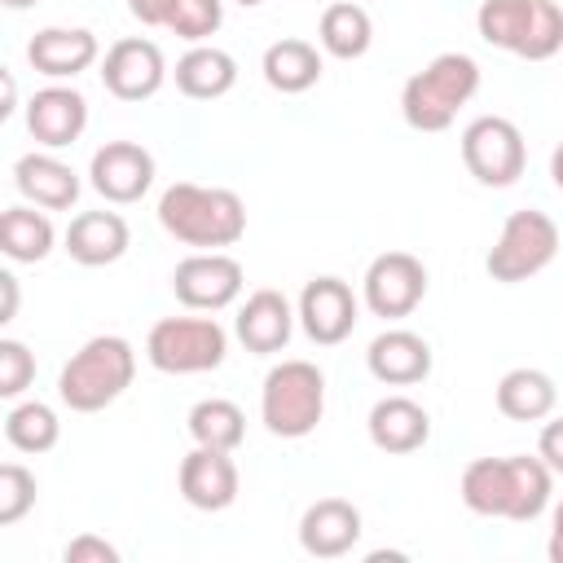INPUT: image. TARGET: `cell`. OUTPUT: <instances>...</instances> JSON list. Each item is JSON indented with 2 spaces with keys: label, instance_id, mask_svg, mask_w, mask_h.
<instances>
[{
  "label": "cell",
  "instance_id": "6",
  "mask_svg": "<svg viewBox=\"0 0 563 563\" xmlns=\"http://www.w3.org/2000/svg\"><path fill=\"white\" fill-rule=\"evenodd\" d=\"M325 413V374L312 361H282L264 374L260 418L282 440H303Z\"/></svg>",
  "mask_w": 563,
  "mask_h": 563
},
{
  "label": "cell",
  "instance_id": "15",
  "mask_svg": "<svg viewBox=\"0 0 563 563\" xmlns=\"http://www.w3.org/2000/svg\"><path fill=\"white\" fill-rule=\"evenodd\" d=\"M88 128V101L79 88L66 84H48L26 101V132L44 145V150H66L84 136Z\"/></svg>",
  "mask_w": 563,
  "mask_h": 563
},
{
  "label": "cell",
  "instance_id": "28",
  "mask_svg": "<svg viewBox=\"0 0 563 563\" xmlns=\"http://www.w3.org/2000/svg\"><path fill=\"white\" fill-rule=\"evenodd\" d=\"M57 242V229L35 207H4L0 216V251L13 264H40Z\"/></svg>",
  "mask_w": 563,
  "mask_h": 563
},
{
  "label": "cell",
  "instance_id": "7",
  "mask_svg": "<svg viewBox=\"0 0 563 563\" xmlns=\"http://www.w3.org/2000/svg\"><path fill=\"white\" fill-rule=\"evenodd\" d=\"M229 334L216 317H163L145 334V361L158 374H207L224 365Z\"/></svg>",
  "mask_w": 563,
  "mask_h": 563
},
{
  "label": "cell",
  "instance_id": "38",
  "mask_svg": "<svg viewBox=\"0 0 563 563\" xmlns=\"http://www.w3.org/2000/svg\"><path fill=\"white\" fill-rule=\"evenodd\" d=\"M545 554H550V563H563V501L550 515V545H545Z\"/></svg>",
  "mask_w": 563,
  "mask_h": 563
},
{
  "label": "cell",
  "instance_id": "34",
  "mask_svg": "<svg viewBox=\"0 0 563 563\" xmlns=\"http://www.w3.org/2000/svg\"><path fill=\"white\" fill-rule=\"evenodd\" d=\"M62 559L66 563H119V550L97 532H79L75 541H66Z\"/></svg>",
  "mask_w": 563,
  "mask_h": 563
},
{
  "label": "cell",
  "instance_id": "12",
  "mask_svg": "<svg viewBox=\"0 0 563 563\" xmlns=\"http://www.w3.org/2000/svg\"><path fill=\"white\" fill-rule=\"evenodd\" d=\"M163 79H167V62H163V48L154 40L128 35V40H114L106 48V57H101V84L119 101L154 97L163 88Z\"/></svg>",
  "mask_w": 563,
  "mask_h": 563
},
{
  "label": "cell",
  "instance_id": "24",
  "mask_svg": "<svg viewBox=\"0 0 563 563\" xmlns=\"http://www.w3.org/2000/svg\"><path fill=\"white\" fill-rule=\"evenodd\" d=\"M172 75H176V88L189 101H216V97H224L238 84V62H233V53H224L216 44H194L176 62Z\"/></svg>",
  "mask_w": 563,
  "mask_h": 563
},
{
  "label": "cell",
  "instance_id": "17",
  "mask_svg": "<svg viewBox=\"0 0 563 563\" xmlns=\"http://www.w3.org/2000/svg\"><path fill=\"white\" fill-rule=\"evenodd\" d=\"M176 484L194 510H224L238 497V466L224 449L194 444V453H185V462H180Z\"/></svg>",
  "mask_w": 563,
  "mask_h": 563
},
{
  "label": "cell",
  "instance_id": "33",
  "mask_svg": "<svg viewBox=\"0 0 563 563\" xmlns=\"http://www.w3.org/2000/svg\"><path fill=\"white\" fill-rule=\"evenodd\" d=\"M35 383V352L22 339H0V396L18 400Z\"/></svg>",
  "mask_w": 563,
  "mask_h": 563
},
{
  "label": "cell",
  "instance_id": "8",
  "mask_svg": "<svg viewBox=\"0 0 563 563\" xmlns=\"http://www.w3.org/2000/svg\"><path fill=\"white\" fill-rule=\"evenodd\" d=\"M559 255V224L545 216V211H532V207H519L506 216L484 268L493 282L501 286H515V282H528L537 277L550 260Z\"/></svg>",
  "mask_w": 563,
  "mask_h": 563
},
{
  "label": "cell",
  "instance_id": "42",
  "mask_svg": "<svg viewBox=\"0 0 563 563\" xmlns=\"http://www.w3.org/2000/svg\"><path fill=\"white\" fill-rule=\"evenodd\" d=\"M238 4H242V9H255V4H264V0H238Z\"/></svg>",
  "mask_w": 563,
  "mask_h": 563
},
{
  "label": "cell",
  "instance_id": "25",
  "mask_svg": "<svg viewBox=\"0 0 563 563\" xmlns=\"http://www.w3.org/2000/svg\"><path fill=\"white\" fill-rule=\"evenodd\" d=\"M554 405H559V387L545 369L519 365V369H506L497 383V409L510 422H541L554 413Z\"/></svg>",
  "mask_w": 563,
  "mask_h": 563
},
{
  "label": "cell",
  "instance_id": "13",
  "mask_svg": "<svg viewBox=\"0 0 563 563\" xmlns=\"http://www.w3.org/2000/svg\"><path fill=\"white\" fill-rule=\"evenodd\" d=\"M88 180L106 202H141L154 185V154L136 141H106L88 163Z\"/></svg>",
  "mask_w": 563,
  "mask_h": 563
},
{
  "label": "cell",
  "instance_id": "32",
  "mask_svg": "<svg viewBox=\"0 0 563 563\" xmlns=\"http://www.w3.org/2000/svg\"><path fill=\"white\" fill-rule=\"evenodd\" d=\"M35 506V475L22 462L0 466V528H13Z\"/></svg>",
  "mask_w": 563,
  "mask_h": 563
},
{
  "label": "cell",
  "instance_id": "40",
  "mask_svg": "<svg viewBox=\"0 0 563 563\" xmlns=\"http://www.w3.org/2000/svg\"><path fill=\"white\" fill-rule=\"evenodd\" d=\"M550 180L563 189V141L554 145V154H550Z\"/></svg>",
  "mask_w": 563,
  "mask_h": 563
},
{
  "label": "cell",
  "instance_id": "26",
  "mask_svg": "<svg viewBox=\"0 0 563 563\" xmlns=\"http://www.w3.org/2000/svg\"><path fill=\"white\" fill-rule=\"evenodd\" d=\"M260 70H264L273 92L295 97V92H308L321 79V53L308 40H277V44L264 48V66Z\"/></svg>",
  "mask_w": 563,
  "mask_h": 563
},
{
  "label": "cell",
  "instance_id": "16",
  "mask_svg": "<svg viewBox=\"0 0 563 563\" xmlns=\"http://www.w3.org/2000/svg\"><path fill=\"white\" fill-rule=\"evenodd\" d=\"M295 308H290V299L282 295V290H255V295H246V303L238 308V317H233V334L242 339V347L246 352H255V356H273V352H282L286 343H290V330H295Z\"/></svg>",
  "mask_w": 563,
  "mask_h": 563
},
{
  "label": "cell",
  "instance_id": "11",
  "mask_svg": "<svg viewBox=\"0 0 563 563\" xmlns=\"http://www.w3.org/2000/svg\"><path fill=\"white\" fill-rule=\"evenodd\" d=\"M361 290H365V308L374 317L400 321V317H409L422 303V295H427V268L409 251H383V255L369 260Z\"/></svg>",
  "mask_w": 563,
  "mask_h": 563
},
{
  "label": "cell",
  "instance_id": "21",
  "mask_svg": "<svg viewBox=\"0 0 563 563\" xmlns=\"http://www.w3.org/2000/svg\"><path fill=\"white\" fill-rule=\"evenodd\" d=\"M128 242H132V233L119 211H79L66 224V255L84 268H106V264L123 260Z\"/></svg>",
  "mask_w": 563,
  "mask_h": 563
},
{
  "label": "cell",
  "instance_id": "9",
  "mask_svg": "<svg viewBox=\"0 0 563 563\" xmlns=\"http://www.w3.org/2000/svg\"><path fill=\"white\" fill-rule=\"evenodd\" d=\"M462 163L466 172L488 185V189H506L523 176L528 167V145H523V132L501 119V114H479L466 123L462 132Z\"/></svg>",
  "mask_w": 563,
  "mask_h": 563
},
{
  "label": "cell",
  "instance_id": "27",
  "mask_svg": "<svg viewBox=\"0 0 563 563\" xmlns=\"http://www.w3.org/2000/svg\"><path fill=\"white\" fill-rule=\"evenodd\" d=\"M317 40H321V48H325L330 57L356 62V57H365L369 44H374V22H369V13H365L361 4L339 0V4H330V9L321 13Z\"/></svg>",
  "mask_w": 563,
  "mask_h": 563
},
{
  "label": "cell",
  "instance_id": "18",
  "mask_svg": "<svg viewBox=\"0 0 563 563\" xmlns=\"http://www.w3.org/2000/svg\"><path fill=\"white\" fill-rule=\"evenodd\" d=\"M361 510L343 497H321L299 519V545L312 559H343L361 541Z\"/></svg>",
  "mask_w": 563,
  "mask_h": 563
},
{
  "label": "cell",
  "instance_id": "35",
  "mask_svg": "<svg viewBox=\"0 0 563 563\" xmlns=\"http://www.w3.org/2000/svg\"><path fill=\"white\" fill-rule=\"evenodd\" d=\"M537 453H541V462H545L554 475H563V418H554V422H545V427H541Z\"/></svg>",
  "mask_w": 563,
  "mask_h": 563
},
{
  "label": "cell",
  "instance_id": "30",
  "mask_svg": "<svg viewBox=\"0 0 563 563\" xmlns=\"http://www.w3.org/2000/svg\"><path fill=\"white\" fill-rule=\"evenodd\" d=\"M4 440L18 453H48L62 440V422L53 413V405L44 400H22L4 413Z\"/></svg>",
  "mask_w": 563,
  "mask_h": 563
},
{
  "label": "cell",
  "instance_id": "23",
  "mask_svg": "<svg viewBox=\"0 0 563 563\" xmlns=\"http://www.w3.org/2000/svg\"><path fill=\"white\" fill-rule=\"evenodd\" d=\"M369 444L383 453H413L431 435V413L409 396H383L365 418Z\"/></svg>",
  "mask_w": 563,
  "mask_h": 563
},
{
  "label": "cell",
  "instance_id": "1",
  "mask_svg": "<svg viewBox=\"0 0 563 563\" xmlns=\"http://www.w3.org/2000/svg\"><path fill=\"white\" fill-rule=\"evenodd\" d=\"M550 488H554V471L541 462V453L475 457L457 484L466 510L484 519H515V523H532L550 506Z\"/></svg>",
  "mask_w": 563,
  "mask_h": 563
},
{
  "label": "cell",
  "instance_id": "29",
  "mask_svg": "<svg viewBox=\"0 0 563 563\" xmlns=\"http://www.w3.org/2000/svg\"><path fill=\"white\" fill-rule=\"evenodd\" d=\"M185 427H189L194 444H207V449H224V453H233V449L246 440V413H242L233 400H224V396L198 400V405L189 409Z\"/></svg>",
  "mask_w": 563,
  "mask_h": 563
},
{
  "label": "cell",
  "instance_id": "19",
  "mask_svg": "<svg viewBox=\"0 0 563 563\" xmlns=\"http://www.w3.org/2000/svg\"><path fill=\"white\" fill-rule=\"evenodd\" d=\"M101 44L88 26H44L26 44V62L48 79H75L97 62Z\"/></svg>",
  "mask_w": 563,
  "mask_h": 563
},
{
  "label": "cell",
  "instance_id": "5",
  "mask_svg": "<svg viewBox=\"0 0 563 563\" xmlns=\"http://www.w3.org/2000/svg\"><path fill=\"white\" fill-rule=\"evenodd\" d=\"M479 40L523 62H550L563 48V9L554 0H484Z\"/></svg>",
  "mask_w": 563,
  "mask_h": 563
},
{
  "label": "cell",
  "instance_id": "31",
  "mask_svg": "<svg viewBox=\"0 0 563 563\" xmlns=\"http://www.w3.org/2000/svg\"><path fill=\"white\" fill-rule=\"evenodd\" d=\"M220 22H224V0H167V18H163V26L189 44L216 35Z\"/></svg>",
  "mask_w": 563,
  "mask_h": 563
},
{
  "label": "cell",
  "instance_id": "41",
  "mask_svg": "<svg viewBox=\"0 0 563 563\" xmlns=\"http://www.w3.org/2000/svg\"><path fill=\"white\" fill-rule=\"evenodd\" d=\"M0 4H4V9H13V13H18V9H31V4H40V0H0Z\"/></svg>",
  "mask_w": 563,
  "mask_h": 563
},
{
  "label": "cell",
  "instance_id": "3",
  "mask_svg": "<svg viewBox=\"0 0 563 563\" xmlns=\"http://www.w3.org/2000/svg\"><path fill=\"white\" fill-rule=\"evenodd\" d=\"M479 92V62L471 53H440L400 88V114L413 132H444Z\"/></svg>",
  "mask_w": 563,
  "mask_h": 563
},
{
  "label": "cell",
  "instance_id": "14",
  "mask_svg": "<svg viewBox=\"0 0 563 563\" xmlns=\"http://www.w3.org/2000/svg\"><path fill=\"white\" fill-rule=\"evenodd\" d=\"M299 325L317 347H334L356 330V295L343 277H312L299 295Z\"/></svg>",
  "mask_w": 563,
  "mask_h": 563
},
{
  "label": "cell",
  "instance_id": "20",
  "mask_svg": "<svg viewBox=\"0 0 563 563\" xmlns=\"http://www.w3.org/2000/svg\"><path fill=\"white\" fill-rule=\"evenodd\" d=\"M365 365L387 387H413L431 374V343L413 330H383V334H374Z\"/></svg>",
  "mask_w": 563,
  "mask_h": 563
},
{
  "label": "cell",
  "instance_id": "22",
  "mask_svg": "<svg viewBox=\"0 0 563 563\" xmlns=\"http://www.w3.org/2000/svg\"><path fill=\"white\" fill-rule=\"evenodd\" d=\"M13 185L26 202H35L44 211H70L79 198V176L57 154H22L13 163Z\"/></svg>",
  "mask_w": 563,
  "mask_h": 563
},
{
  "label": "cell",
  "instance_id": "10",
  "mask_svg": "<svg viewBox=\"0 0 563 563\" xmlns=\"http://www.w3.org/2000/svg\"><path fill=\"white\" fill-rule=\"evenodd\" d=\"M246 286V273L224 251H194L172 268V290L194 312H220L229 308Z\"/></svg>",
  "mask_w": 563,
  "mask_h": 563
},
{
  "label": "cell",
  "instance_id": "39",
  "mask_svg": "<svg viewBox=\"0 0 563 563\" xmlns=\"http://www.w3.org/2000/svg\"><path fill=\"white\" fill-rule=\"evenodd\" d=\"M0 79H4V101H0V119H9V114L18 110V84H13V75H9V70H4Z\"/></svg>",
  "mask_w": 563,
  "mask_h": 563
},
{
  "label": "cell",
  "instance_id": "4",
  "mask_svg": "<svg viewBox=\"0 0 563 563\" xmlns=\"http://www.w3.org/2000/svg\"><path fill=\"white\" fill-rule=\"evenodd\" d=\"M136 378V352L123 334H97L88 339L57 374V396L75 413H97L114 405Z\"/></svg>",
  "mask_w": 563,
  "mask_h": 563
},
{
  "label": "cell",
  "instance_id": "36",
  "mask_svg": "<svg viewBox=\"0 0 563 563\" xmlns=\"http://www.w3.org/2000/svg\"><path fill=\"white\" fill-rule=\"evenodd\" d=\"M128 13H132L141 26H163V18H167V0H128Z\"/></svg>",
  "mask_w": 563,
  "mask_h": 563
},
{
  "label": "cell",
  "instance_id": "2",
  "mask_svg": "<svg viewBox=\"0 0 563 563\" xmlns=\"http://www.w3.org/2000/svg\"><path fill=\"white\" fill-rule=\"evenodd\" d=\"M158 224L185 246L220 251V246H233L246 233V202L233 189H220V185L176 180L158 198Z\"/></svg>",
  "mask_w": 563,
  "mask_h": 563
},
{
  "label": "cell",
  "instance_id": "37",
  "mask_svg": "<svg viewBox=\"0 0 563 563\" xmlns=\"http://www.w3.org/2000/svg\"><path fill=\"white\" fill-rule=\"evenodd\" d=\"M0 295H4V303H0V325H9V321L18 317V277H13V273H0Z\"/></svg>",
  "mask_w": 563,
  "mask_h": 563
}]
</instances>
